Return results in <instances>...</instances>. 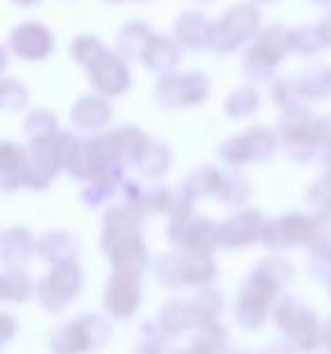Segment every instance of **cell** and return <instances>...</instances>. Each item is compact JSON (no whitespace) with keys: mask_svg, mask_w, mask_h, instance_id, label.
Returning a JSON list of instances; mask_svg holds the SVG:
<instances>
[{"mask_svg":"<svg viewBox=\"0 0 331 354\" xmlns=\"http://www.w3.org/2000/svg\"><path fill=\"white\" fill-rule=\"evenodd\" d=\"M23 3H28V0H23Z\"/></svg>","mask_w":331,"mask_h":354,"instance_id":"4","label":"cell"},{"mask_svg":"<svg viewBox=\"0 0 331 354\" xmlns=\"http://www.w3.org/2000/svg\"><path fill=\"white\" fill-rule=\"evenodd\" d=\"M256 26V14H252L245 7L240 10H231V14L225 19V23L220 28H216V39L214 44L220 46L223 50H229V46H234L236 41H240L245 35H249V30Z\"/></svg>","mask_w":331,"mask_h":354,"instance_id":"1","label":"cell"},{"mask_svg":"<svg viewBox=\"0 0 331 354\" xmlns=\"http://www.w3.org/2000/svg\"><path fill=\"white\" fill-rule=\"evenodd\" d=\"M12 41L16 46V50H19L21 55H26V57H41V55L48 50L50 39H48V32L44 28L26 26L19 32H14Z\"/></svg>","mask_w":331,"mask_h":354,"instance_id":"3","label":"cell"},{"mask_svg":"<svg viewBox=\"0 0 331 354\" xmlns=\"http://www.w3.org/2000/svg\"><path fill=\"white\" fill-rule=\"evenodd\" d=\"M93 77H95V82H98V86L109 93H116L127 84L123 64L116 62L114 57H109V55H102L100 62L93 64Z\"/></svg>","mask_w":331,"mask_h":354,"instance_id":"2","label":"cell"}]
</instances>
